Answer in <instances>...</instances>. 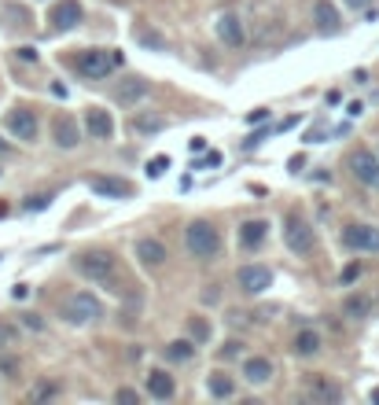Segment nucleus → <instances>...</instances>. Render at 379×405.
<instances>
[{
    "instance_id": "nucleus-28",
    "label": "nucleus",
    "mask_w": 379,
    "mask_h": 405,
    "mask_svg": "<svg viewBox=\"0 0 379 405\" xmlns=\"http://www.w3.org/2000/svg\"><path fill=\"white\" fill-rule=\"evenodd\" d=\"M140 45H147V48H158V52H166V37L155 34V30H140Z\"/></svg>"
},
{
    "instance_id": "nucleus-37",
    "label": "nucleus",
    "mask_w": 379,
    "mask_h": 405,
    "mask_svg": "<svg viewBox=\"0 0 379 405\" xmlns=\"http://www.w3.org/2000/svg\"><path fill=\"white\" fill-rule=\"evenodd\" d=\"M221 354H225V357H236V354H240V343H236V339H229V343L221 346Z\"/></svg>"
},
{
    "instance_id": "nucleus-17",
    "label": "nucleus",
    "mask_w": 379,
    "mask_h": 405,
    "mask_svg": "<svg viewBox=\"0 0 379 405\" xmlns=\"http://www.w3.org/2000/svg\"><path fill=\"white\" fill-rule=\"evenodd\" d=\"M147 92H151V85H147L144 78H125V81L114 89V100L122 103V107H133V103H140Z\"/></svg>"
},
{
    "instance_id": "nucleus-35",
    "label": "nucleus",
    "mask_w": 379,
    "mask_h": 405,
    "mask_svg": "<svg viewBox=\"0 0 379 405\" xmlns=\"http://www.w3.org/2000/svg\"><path fill=\"white\" fill-rule=\"evenodd\" d=\"M48 202H52V196H37V199H30V202H26V210H45Z\"/></svg>"
},
{
    "instance_id": "nucleus-33",
    "label": "nucleus",
    "mask_w": 379,
    "mask_h": 405,
    "mask_svg": "<svg viewBox=\"0 0 379 405\" xmlns=\"http://www.w3.org/2000/svg\"><path fill=\"white\" fill-rule=\"evenodd\" d=\"M357 276H361V265H357V262H354V265H346V269H342V284H354Z\"/></svg>"
},
{
    "instance_id": "nucleus-4",
    "label": "nucleus",
    "mask_w": 379,
    "mask_h": 405,
    "mask_svg": "<svg viewBox=\"0 0 379 405\" xmlns=\"http://www.w3.org/2000/svg\"><path fill=\"white\" fill-rule=\"evenodd\" d=\"M284 240H287V247L295 251V254H309L313 247H317V236H313V225L302 214H295L291 210L287 221H284Z\"/></svg>"
},
{
    "instance_id": "nucleus-7",
    "label": "nucleus",
    "mask_w": 379,
    "mask_h": 405,
    "mask_svg": "<svg viewBox=\"0 0 379 405\" xmlns=\"http://www.w3.org/2000/svg\"><path fill=\"white\" fill-rule=\"evenodd\" d=\"M114 70V56L103 48H89V52H78V74L81 78H107Z\"/></svg>"
},
{
    "instance_id": "nucleus-6",
    "label": "nucleus",
    "mask_w": 379,
    "mask_h": 405,
    "mask_svg": "<svg viewBox=\"0 0 379 405\" xmlns=\"http://www.w3.org/2000/svg\"><path fill=\"white\" fill-rule=\"evenodd\" d=\"M350 174L361 180L365 188H379V155L368 152V147H357L350 155Z\"/></svg>"
},
{
    "instance_id": "nucleus-11",
    "label": "nucleus",
    "mask_w": 379,
    "mask_h": 405,
    "mask_svg": "<svg viewBox=\"0 0 379 405\" xmlns=\"http://www.w3.org/2000/svg\"><path fill=\"white\" fill-rule=\"evenodd\" d=\"M136 258H140L144 269H162L170 254H166V243H162V240L144 236V240H136Z\"/></svg>"
},
{
    "instance_id": "nucleus-31",
    "label": "nucleus",
    "mask_w": 379,
    "mask_h": 405,
    "mask_svg": "<svg viewBox=\"0 0 379 405\" xmlns=\"http://www.w3.org/2000/svg\"><path fill=\"white\" fill-rule=\"evenodd\" d=\"M114 402H118V405H122V402H125V405H136V402H140V394H136L133 387H118Z\"/></svg>"
},
{
    "instance_id": "nucleus-1",
    "label": "nucleus",
    "mask_w": 379,
    "mask_h": 405,
    "mask_svg": "<svg viewBox=\"0 0 379 405\" xmlns=\"http://www.w3.org/2000/svg\"><path fill=\"white\" fill-rule=\"evenodd\" d=\"M78 273L92 284H103L107 291H122V280H118V258L111 251H81L78 254Z\"/></svg>"
},
{
    "instance_id": "nucleus-18",
    "label": "nucleus",
    "mask_w": 379,
    "mask_h": 405,
    "mask_svg": "<svg viewBox=\"0 0 379 405\" xmlns=\"http://www.w3.org/2000/svg\"><path fill=\"white\" fill-rule=\"evenodd\" d=\"M265 236H269V221H262V218H251L240 225V247H247V251H258L265 243Z\"/></svg>"
},
{
    "instance_id": "nucleus-40",
    "label": "nucleus",
    "mask_w": 379,
    "mask_h": 405,
    "mask_svg": "<svg viewBox=\"0 0 379 405\" xmlns=\"http://www.w3.org/2000/svg\"><path fill=\"white\" fill-rule=\"evenodd\" d=\"M19 59H23V63H37V52L34 48H19Z\"/></svg>"
},
{
    "instance_id": "nucleus-8",
    "label": "nucleus",
    "mask_w": 379,
    "mask_h": 405,
    "mask_svg": "<svg viewBox=\"0 0 379 405\" xmlns=\"http://www.w3.org/2000/svg\"><path fill=\"white\" fill-rule=\"evenodd\" d=\"M342 243H346L350 251L379 254V229H376V225H346V229H342Z\"/></svg>"
},
{
    "instance_id": "nucleus-3",
    "label": "nucleus",
    "mask_w": 379,
    "mask_h": 405,
    "mask_svg": "<svg viewBox=\"0 0 379 405\" xmlns=\"http://www.w3.org/2000/svg\"><path fill=\"white\" fill-rule=\"evenodd\" d=\"M63 317H67L70 324H92L103 317V302L89 291H78L67 298V306H63Z\"/></svg>"
},
{
    "instance_id": "nucleus-36",
    "label": "nucleus",
    "mask_w": 379,
    "mask_h": 405,
    "mask_svg": "<svg viewBox=\"0 0 379 405\" xmlns=\"http://www.w3.org/2000/svg\"><path fill=\"white\" fill-rule=\"evenodd\" d=\"M265 118H269V111H265V107H258V111H251V114H247V122H251V125L265 122Z\"/></svg>"
},
{
    "instance_id": "nucleus-24",
    "label": "nucleus",
    "mask_w": 379,
    "mask_h": 405,
    "mask_svg": "<svg viewBox=\"0 0 379 405\" xmlns=\"http://www.w3.org/2000/svg\"><path fill=\"white\" fill-rule=\"evenodd\" d=\"M368 313H372V298H368V295H346L342 298V317H350V321H365Z\"/></svg>"
},
{
    "instance_id": "nucleus-16",
    "label": "nucleus",
    "mask_w": 379,
    "mask_h": 405,
    "mask_svg": "<svg viewBox=\"0 0 379 405\" xmlns=\"http://www.w3.org/2000/svg\"><path fill=\"white\" fill-rule=\"evenodd\" d=\"M52 136H56V144L67 147V152L81 144V129H78V122H74L70 114H59V118L52 122Z\"/></svg>"
},
{
    "instance_id": "nucleus-26",
    "label": "nucleus",
    "mask_w": 379,
    "mask_h": 405,
    "mask_svg": "<svg viewBox=\"0 0 379 405\" xmlns=\"http://www.w3.org/2000/svg\"><path fill=\"white\" fill-rule=\"evenodd\" d=\"M166 357L177 361V365H188L192 357H196V339H177V343L166 346Z\"/></svg>"
},
{
    "instance_id": "nucleus-43",
    "label": "nucleus",
    "mask_w": 379,
    "mask_h": 405,
    "mask_svg": "<svg viewBox=\"0 0 379 405\" xmlns=\"http://www.w3.org/2000/svg\"><path fill=\"white\" fill-rule=\"evenodd\" d=\"M0 152H4V144H0Z\"/></svg>"
},
{
    "instance_id": "nucleus-15",
    "label": "nucleus",
    "mask_w": 379,
    "mask_h": 405,
    "mask_svg": "<svg viewBox=\"0 0 379 405\" xmlns=\"http://www.w3.org/2000/svg\"><path fill=\"white\" fill-rule=\"evenodd\" d=\"M313 23H317L320 34H339V30H342L339 8L328 4V0H317V4H313Z\"/></svg>"
},
{
    "instance_id": "nucleus-29",
    "label": "nucleus",
    "mask_w": 379,
    "mask_h": 405,
    "mask_svg": "<svg viewBox=\"0 0 379 405\" xmlns=\"http://www.w3.org/2000/svg\"><path fill=\"white\" fill-rule=\"evenodd\" d=\"M166 166H170V158L166 155H155L147 163V177H162V174H166Z\"/></svg>"
},
{
    "instance_id": "nucleus-39",
    "label": "nucleus",
    "mask_w": 379,
    "mask_h": 405,
    "mask_svg": "<svg viewBox=\"0 0 379 405\" xmlns=\"http://www.w3.org/2000/svg\"><path fill=\"white\" fill-rule=\"evenodd\" d=\"M199 166H207V169H210V166H221V152H210V155H207V158H203V163H199Z\"/></svg>"
},
{
    "instance_id": "nucleus-42",
    "label": "nucleus",
    "mask_w": 379,
    "mask_h": 405,
    "mask_svg": "<svg viewBox=\"0 0 379 405\" xmlns=\"http://www.w3.org/2000/svg\"><path fill=\"white\" fill-rule=\"evenodd\" d=\"M372 402H376V405H379V387H376V391H372Z\"/></svg>"
},
{
    "instance_id": "nucleus-25",
    "label": "nucleus",
    "mask_w": 379,
    "mask_h": 405,
    "mask_svg": "<svg viewBox=\"0 0 379 405\" xmlns=\"http://www.w3.org/2000/svg\"><path fill=\"white\" fill-rule=\"evenodd\" d=\"M207 391H210V398H232V394H236V380L225 376V372H210V376H207Z\"/></svg>"
},
{
    "instance_id": "nucleus-22",
    "label": "nucleus",
    "mask_w": 379,
    "mask_h": 405,
    "mask_svg": "<svg viewBox=\"0 0 379 405\" xmlns=\"http://www.w3.org/2000/svg\"><path fill=\"white\" fill-rule=\"evenodd\" d=\"M0 23L8 30H30L34 26V12H30L26 4H4L0 8Z\"/></svg>"
},
{
    "instance_id": "nucleus-12",
    "label": "nucleus",
    "mask_w": 379,
    "mask_h": 405,
    "mask_svg": "<svg viewBox=\"0 0 379 405\" xmlns=\"http://www.w3.org/2000/svg\"><path fill=\"white\" fill-rule=\"evenodd\" d=\"M218 37H221V45H229V48H243L247 45V23L240 15H221L218 19Z\"/></svg>"
},
{
    "instance_id": "nucleus-27",
    "label": "nucleus",
    "mask_w": 379,
    "mask_h": 405,
    "mask_svg": "<svg viewBox=\"0 0 379 405\" xmlns=\"http://www.w3.org/2000/svg\"><path fill=\"white\" fill-rule=\"evenodd\" d=\"M188 335L196 339V343H207V339H210V324L203 321V317H188Z\"/></svg>"
},
{
    "instance_id": "nucleus-9",
    "label": "nucleus",
    "mask_w": 379,
    "mask_h": 405,
    "mask_svg": "<svg viewBox=\"0 0 379 405\" xmlns=\"http://www.w3.org/2000/svg\"><path fill=\"white\" fill-rule=\"evenodd\" d=\"M89 191L92 196H100V199H133V185H129L125 177H107V174H100V177H89Z\"/></svg>"
},
{
    "instance_id": "nucleus-13",
    "label": "nucleus",
    "mask_w": 379,
    "mask_h": 405,
    "mask_svg": "<svg viewBox=\"0 0 379 405\" xmlns=\"http://www.w3.org/2000/svg\"><path fill=\"white\" fill-rule=\"evenodd\" d=\"M85 133H89L92 141H111V136H114L111 111H103V107H89V111H85Z\"/></svg>"
},
{
    "instance_id": "nucleus-23",
    "label": "nucleus",
    "mask_w": 379,
    "mask_h": 405,
    "mask_svg": "<svg viewBox=\"0 0 379 405\" xmlns=\"http://www.w3.org/2000/svg\"><path fill=\"white\" fill-rule=\"evenodd\" d=\"M320 332H313V328H302V332L295 335V346H291V350H295V354L298 357H317L320 354Z\"/></svg>"
},
{
    "instance_id": "nucleus-41",
    "label": "nucleus",
    "mask_w": 379,
    "mask_h": 405,
    "mask_svg": "<svg viewBox=\"0 0 379 405\" xmlns=\"http://www.w3.org/2000/svg\"><path fill=\"white\" fill-rule=\"evenodd\" d=\"M346 8H354V12H361V8H368V0H342Z\"/></svg>"
},
{
    "instance_id": "nucleus-38",
    "label": "nucleus",
    "mask_w": 379,
    "mask_h": 405,
    "mask_svg": "<svg viewBox=\"0 0 379 405\" xmlns=\"http://www.w3.org/2000/svg\"><path fill=\"white\" fill-rule=\"evenodd\" d=\"M0 343L12 346V343H15V328H4V324H0Z\"/></svg>"
},
{
    "instance_id": "nucleus-10",
    "label": "nucleus",
    "mask_w": 379,
    "mask_h": 405,
    "mask_svg": "<svg viewBox=\"0 0 379 405\" xmlns=\"http://www.w3.org/2000/svg\"><path fill=\"white\" fill-rule=\"evenodd\" d=\"M236 280L247 295H262L269 284H273V269L269 265H240V273H236Z\"/></svg>"
},
{
    "instance_id": "nucleus-20",
    "label": "nucleus",
    "mask_w": 379,
    "mask_h": 405,
    "mask_svg": "<svg viewBox=\"0 0 379 405\" xmlns=\"http://www.w3.org/2000/svg\"><path fill=\"white\" fill-rule=\"evenodd\" d=\"M273 361H269V357H247L243 361V380L247 383H251V387H262V383H269V380H273Z\"/></svg>"
},
{
    "instance_id": "nucleus-34",
    "label": "nucleus",
    "mask_w": 379,
    "mask_h": 405,
    "mask_svg": "<svg viewBox=\"0 0 379 405\" xmlns=\"http://www.w3.org/2000/svg\"><path fill=\"white\" fill-rule=\"evenodd\" d=\"M52 394H56V387H52V383H41V387H37L34 394H30V398L41 402V398H52Z\"/></svg>"
},
{
    "instance_id": "nucleus-19",
    "label": "nucleus",
    "mask_w": 379,
    "mask_h": 405,
    "mask_svg": "<svg viewBox=\"0 0 379 405\" xmlns=\"http://www.w3.org/2000/svg\"><path fill=\"white\" fill-rule=\"evenodd\" d=\"M306 394L313 402H320V405H335V402H342V391H339V383H331V380H324V376H313L306 383Z\"/></svg>"
},
{
    "instance_id": "nucleus-5",
    "label": "nucleus",
    "mask_w": 379,
    "mask_h": 405,
    "mask_svg": "<svg viewBox=\"0 0 379 405\" xmlns=\"http://www.w3.org/2000/svg\"><path fill=\"white\" fill-rule=\"evenodd\" d=\"M4 129L12 133L15 141L34 144L37 141V114L30 107H12V111H8V118H4Z\"/></svg>"
},
{
    "instance_id": "nucleus-2",
    "label": "nucleus",
    "mask_w": 379,
    "mask_h": 405,
    "mask_svg": "<svg viewBox=\"0 0 379 405\" xmlns=\"http://www.w3.org/2000/svg\"><path fill=\"white\" fill-rule=\"evenodd\" d=\"M184 247H188L192 258L210 262V258H218V251H221V232L214 229L210 221H192V225L184 229Z\"/></svg>"
},
{
    "instance_id": "nucleus-21",
    "label": "nucleus",
    "mask_w": 379,
    "mask_h": 405,
    "mask_svg": "<svg viewBox=\"0 0 379 405\" xmlns=\"http://www.w3.org/2000/svg\"><path fill=\"white\" fill-rule=\"evenodd\" d=\"M144 387H147V394H151V398H158V402H170V398H173V391H177V383H173V376H170V372L155 368V372H147Z\"/></svg>"
},
{
    "instance_id": "nucleus-32",
    "label": "nucleus",
    "mask_w": 379,
    "mask_h": 405,
    "mask_svg": "<svg viewBox=\"0 0 379 405\" xmlns=\"http://www.w3.org/2000/svg\"><path fill=\"white\" fill-rule=\"evenodd\" d=\"M23 324L30 328V332H41V328H45V321H41L37 313H23Z\"/></svg>"
},
{
    "instance_id": "nucleus-14",
    "label": "nucleus",
    "mask_w": 379,
    "mask_h": 405,
    "mask_svg": "<svg viewBox=\"0 0 379 405\" xmlns=\"http://www.w3.org/2000/svg\"><path fill=\"white\" fill-rule=\"evenodd\" d=\"M81 19H85V12H81L78 0H59L52 8V26L56 30H74V26H81Z\"/></svg>"
},
{
    "instance_id": "nucleus-30",
    "label": "nucleus",
    "mask_w": 379,
    "mask_h": 405,
    "mask_svg": "<svg viewBox=\"0 0 379 405\" xmlns=\"http://www.w3.org/2000/svg\"><path fill=\"white\" fill-rule=\"evenodd\" d=\"M136 129L140 133H158V129H166V122L162 118H136Z\"/></svg>"
}]
</instances>
